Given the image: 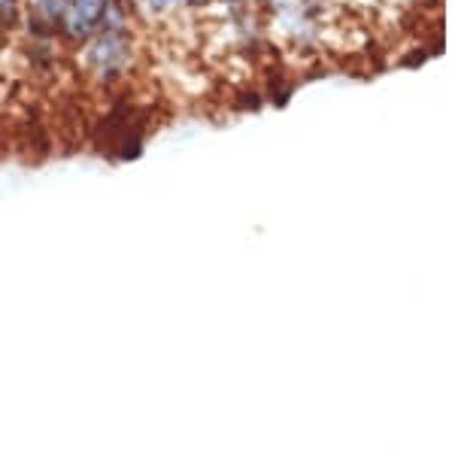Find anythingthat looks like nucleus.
I'll use <instances>...</instances> for the list:
<instances>
[{"instance_id":"1","label":"nucleus","mask_w":455,"mask_h":449,"mask_svg":"<svg viewBox=\"0 0 455 449\" xmlns=\"http://www.w3.org/2000/svg\"><path fill=\"white\" fill-rule=\"evenodd\" d=\"M109 6H113V0H68V10H64L58 36H61V40H68L70 46L85 43L88 36L104 25Z\"/></svg>"},{"instance_id":"2","label":"nucleus","mask_w":455,"mask_h":449,"mask_svg":"<svg viewBox=\"0 0 455 449\" xmlns=\"http://www.w3.org/2000/svg\"><path fill=\"white\" fill-rule=\"evenodd\" d=\"M64 10H68V0H25V21L40 28L43 34L58 36Z\"/></svg>"},{"instance_id":"3","label":"nucleus","mask_w":455,"mask_h":449,"mask_svg":"<svg viewBox=\"0 0 455 449\" xmlns=\"http://www.w3.org/2000/svg\"><path fill=\"white\" fill-rule=\"evenodd\" d=\"M180 0H124V6L131 10V16H146V19H161L171 16Z\"/></svg>"},{"instance_id":"4","label":"nucleus","mask_w":455,"mask_h":449,"mask_svg":"<svg viewBox=\"0 0 455 449\" xmlns=\"http://www.w3.org/2000/svg\"><path fill=\"white\" fill-rule=\"evenodd\" d=\"M25 21V0H0V25L6 31H16Z\"/></svg>"},{"instance_id":"5","label":"nucleus","mask_w":455,"mask_h":449,"mask_svg":"<svg viewBox=\"0 0 455 449\" xmlns=\"http://www.w3.org/2000/svg\"><path fill=\"white\" fill-rule=\"evenodd\" d=\"M6 34H10V31H6V28L0 25V58H4V49H6Z\"/></svg>"}]
</instances>
